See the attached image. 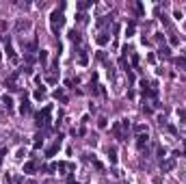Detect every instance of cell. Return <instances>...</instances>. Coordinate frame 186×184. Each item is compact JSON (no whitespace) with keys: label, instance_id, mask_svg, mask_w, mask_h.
Listing matches in <instances>:
<instances>
[{"label":"cell","instance_id":"3","mask_svg":"<svg viewBox=\"0 0 186 184\" xmlns=\"http://www.w3.org/2000/svg\"><path fill=\"white\" fill-rule=\"evenodd\" d=\"M58 147H61V137H58L56 141H54V145H52V147H48V152H46V156H48V158H50V156H54V154L58 152Z\"/></svg>","mask_w":186,"mask_h":184},{"label":"cell","instance_id":"15","mask_svg":"<svg viewBox=\"0 0 186 184\" xmlns=\"http://www.w3.org/2000/svg\"><path fill=\"white\" fill-rule=\"evenodd\" d=\"M108 39H111V37H108V35H106V33H102V35H100V37H97V43H100V46H104V43H106V41H108Z\"/></svg>","mask_w":186,"mask_h":184},{"label":"cell","instance_id":"5","mask_svg":"<svg viewBox=\"0 0 186 184\" xmlns=\"http://www.w3.org/2000/svg\"><path fill=\"white\" fill-rule=\"evenodd\" d=\"M20 113H22V115L30 113V102H28V100H22V106H20Z\"/></svg>","mask_w":186,"mask_h":184},{"label":"cell","instance_id":"2","mask_svg":"<svg viewBox=\"0 0 186 184\" xmlns=\"http://www.w3.org/2000/svg\"><path fill=\"white\" fill-rule=\"evenodd\" d=\"M50 113H52V106H46L41 110V113H37V124L39 126H46L48 124V117H50Z\"/></svg>","mask_w":186,"mask_h":184},{"label":"cell","instance_id":"1","mask_svg":"<svg viewBox=\"0 0 186 184\" xmlns=\"http://www.w3.org/2000/svg\"><path fill=\"white\" fill-rule=\"evenodd\" d=\"M65 24V15L61 13V11H54V13L50 15V28H52V33L56 35L58 33V28Z\"/></svg>","mask_w":186,"mask_h":184},{"label":"cell","instance_id":"16","mask_svg":"<svg viewBox=\"0 0 186 184\" xmlns=\"http://www.w3.org/2000/svg\"><path fill=\"white\" fill-rule=\"evenodd\" d=\"M132 33H134V22H130V24H128V28H125V35H132Z\"/></svg>","mask_w":186,"mask_h":184},{"label":"cell","instance_id":"8","mask_svg":"<svg viewBox=\"0 0 186 184\" xmlns=\"http://www.w3.org/2000/svg\"><path fill=\"white\" fill-rule=\"evenodd\" d=\"M113 132H115V137H117V139H121V124H119V121H115V124H113Z\"/></svg>","mask_w":186,"mask_h":184},{"label":"cell","instance_id":"7","mask_svg":"<svg viewBox=\"0 0 186 184\" xmlns=\"http://www.w3.org/2000/svg\"><path fill=\"white\" fill-rule=\"evenodd\" d=\"M67 35H69V39H72V41H76V43H78V41H80V33H78V30H76V28H72V30H69V33H67Z\"/></svg>","mask_w":186,"mask_h":184},{"label":"cell","instance_id":"22","mask_svg":"<svg viewBox=\"0 0 186 184\" xmlns=\"http://www.w3.org/2000/svg\"><path fill=\"white\" fill-rule=\"evenodd\" d=\"M7 154V149H0V163H2V156Z\"/></svg>","mask_w":186,"mask_h":184},{"label":"cell","instance_id":"14","mask_svg":"<svg viewBox=\"0 0 186 184\" xmlns=\"http://www.w3.org/2000/svg\"><path fill=\"white\" fill-rule=\"evenodd\" d=\"M2 104H4L7 108H13V100H11L9 96H4V98H2Z\"/></svg>","mask_w":186,"mask_h":184},{"label":"cell","instance_id":"13","mask_svg":"<svg viewBox=\"0 0 186 184\" xmlns=\"http://www.w3.org/2000/svg\"><path fill=\"white\" fill-rule=\"evenodd\" d=\"M35 169H37V165H35V163H26V165H24V171H26V173H32Z\"/></svg>","mask_w":186,"mask_h":184},{"label":"cell","instance_id":"17","mask_svg":"<svg viewBox=\"0 0 186 184\" xmlns=\"http://www.w3.org/2000/svg\"><path fill=\"white\" fill-rule=\"evenodd\" d=\"M48 59V52L46 50H39V61H46Z\"/></svg>","mask_w":186,"mask_h":184},{"label":"cell","instance_id":"12","mask_svg":"<svg viewBox=\"0 0 186 184\" xmlns=\"http://www.w3.org/2000/svg\"><path fill=\"white\" fill-rule=\"evenodd\" d=\"M78 63H80V65H87V63H89V57H87L85 52H80V54H78Z\"/></svg>","mask_w":186,"mask_h":184},{"label":"cell","instance_id":"21","mask_svg":"<svg viewBox=\"0 0 186 184\" xmlns=\"http://www.w3.org/2000/svg\"><path fill=\"white\" fill-rule=\"evenodd\" d=\"M91 4H93V2H80L78 9H87V7H91Z\"/></svg>","mask_w":186,"mask_h":184},{"label":"cell","instance_id":"10","mask_svg":"<svg viewBox=\"0 0 186 184\" xmlns=\"http://www.w3.org/2000/svg\"><path fill=\"white\" fill-rule=\"evenodd\" d=\"M136 139H139V141H136V143H139V147H143V145H147V132H145V134H139V137H136Z\"/></svg>","mask_w":186,"mask_h":184},{"label":"cell","instance_id":"11","mask_svg":"<svg viewBox=\"0 0 186 184\" xmlns=\"http://www.w3.org/2000/svg\"><path fill=\"white\" fill-rule=\"evenodd\" d=\"M108 158H111V163H113V165L117 163V152H115V147L108 149Z\"/></svg>","mask_w":186,"mask_h":184},{"label":"cell","instance_id":"19","mask_svg":"<svg viewBox=\"0 0 186 184\" xmlns=\"http://www.w3.org/2000/svg\"><path fill=\"white\" fill-rule=\"evenodd\" d=\"M97 126H100V128H106V119H104V117H100V121H97Z\"/></svg>","mask_w":186,"mask_h":184},{"label":"cell","instance_id":"6","mask_svg":"<svg viewBox=\"0 0 186 184\" xmlns=\"http://www.w3.org/2000/svg\"><path fill=\"white\" fill-rule=\"evenodd\" d=\"M54 98H56V100H61L63 104L67 102V96H65V91H63V89H56V91H54Z\"/></svg>","mask_w":186,"mask_h":184},{"label":"cell","instance_id":"9","mask_svg":"<svg viewBox=\"0 0 186 184\" xmlns=\"http://www.w3.org/2000/svg\"><path fill=\"white\" fill-rule=\"evenodd\" d=\"M32 96H35V100H43V98H46V89H35V93H32Z\"/></svg>","mask_w":186,"mask_h":184},{"label":"cell","instance_id":"23","mask_svg":"<svg viewBox=\"0 0 186 184\" xmlns=\"http://www.w3.org/2000/svg\"><path fill=\"white\" fill-rule=\"evenodd\" d=\"M26 184H37V182H35V180H28V182H26Z\"/></svg>","mask_w":186,"mask_h":184},{"label":"cell","instance_id":"4","mask_svg":"<svg viewBox=\"0 0 186 184\" xmlns=\"http://www.w3.org/2000/svg\"><path fill=\"white\" fill-rule=\"evenodd\" d=\"M7 54H9V59L11 61H18V57H15V50H13V46H11V39H7Z\"/></svg>","mask_w":186,"mask_h":184},{"label":"cell","instance_id":"18","mask_svg":"<svg viewBox=\"0 0 186 184\" xmlns=\"http://www.w3.org/2000/svg\"><path fill=\"white\" fill-rule=\"evenodd\" d=\"M169 54H171V52H169V48H160V57H169Z\"/></svg>","mask_w":186,"mask_h":184},{"label":"cell","instance_id":"20","mask_svg":"<svg viewBox=\"0 0 186 184\" xmlns=\"http://www.w3.org/2000/svg\"><path fill=\"white\" fill-rule=\"evenodd\" d=\"M41 143H43V141H41V137H39V134H37V137H35V147H39V145H41Z\"/></svg>","mask_w":186,"mask_h":184}]
</instances>
